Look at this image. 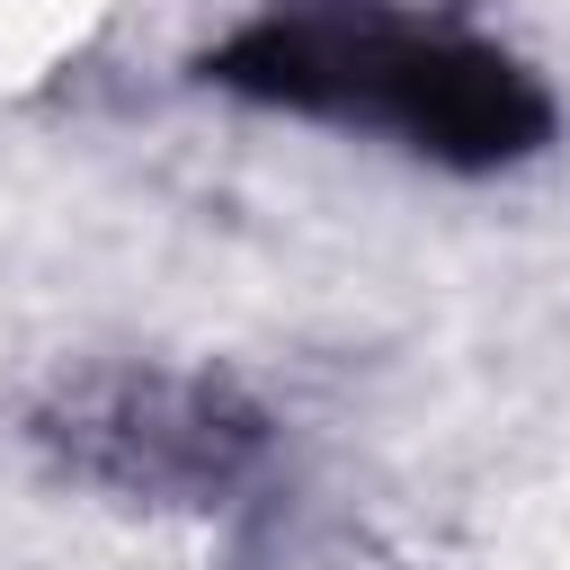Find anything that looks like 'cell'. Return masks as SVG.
<instances>
[{
    "mask_svg": "<svg viewBox=\"0 0 570 570\" xmlns=\"http://www.w3.org/2000/svg\"><path fill=\"white\" fill-rule=\"evenodd\" d=\"M62 445L134 490H178V481H223L258 445V419L232 410L214 383H116L71 410Z\"/></svg>",
    "mask_w": 570,
    "mask_h": 570,
    "instance_id": "2",
    "label": "cell"
},
{
    "mask_svg": "<svg viewBox=\"0 0 570 570\" xmlns=\"http://www.w3.org/2000/svg\"><path fill=\"white\" fill-rule=\"evenodd\" d=\"M205 71L223 89L294 107V116L401 134L410 151H428L445 169H499L552 134L543 89L499 45L428 36L365 0H285L249 36H232Z\"/></svg>",
    "mask_w": 570,
    "mask_h": 570,
    "instance_id": "1",
    "label": "cell"
}]
</instances>
